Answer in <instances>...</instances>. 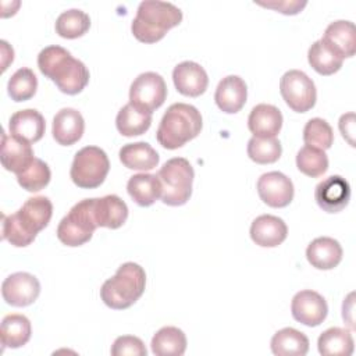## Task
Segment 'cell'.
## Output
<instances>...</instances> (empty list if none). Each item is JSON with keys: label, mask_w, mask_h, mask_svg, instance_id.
<instances>
[{"label": "cell", "mask_w": 356, "mask_h": 356, "mask_svg": "<svg viewBox=\"0 0 356 356\" xmlns=\"http://www.w3.org/2000/svg\"><path fill=\"white\" fill-rule=\"evenodd\" d=\"M35 160L33 149L29 142L22 140L17 136L1 135V164L7 171L21 174Z\"/></svg>", "instance_id": "cell-16"}, {"label": "cell", "mask_w": 356, "mask_h": 356, "mask_svg": "<svg viewBox=\"0 0 356 356\" xmlns=\"http://www.w3.org/2000/svg\"><path fill=\"white\" fill-rule=\"evenodd\" d=\"M108 170L110 161L106 152L97 146H85L75 153L70 177L78 188L93 189L104 182Z\"/></svg>", "instance_id": "cell-8"}, {"label": "cell", "mask_w": 356, "mask_h": 356, "mask_svg": "<svg viewBox=\"0 0 356 356\" xmlns=\"http://www.w3.org/2000/svg\"><path fill=\"white\" fill-rule=\"evenodd\" d=\"M303 140L309 146L327 150L332 146L334 142L332 128L323 118H310L303 128Z\"/></svg>", "instance_id": "cell-38"}, {"label": "cell", "mask_w": 356, "mask_h": 356, "mask_svg": "<svg viewBox=\"0 0 356 356\" xmlns=\"http://www.w3.org/2000/svg\"><path fill=\"white\" fill-rule=\"evenodd\" d=\"M40 293L39 280L25 271L8 275L1 284V295L6 303L14 307L32 305Z\"/></svg>", "instance_id": "cell-11"}, {"label": "cell", "mask_w": 356, "mask_h": 356, "mask_svg": "<svg viewBox=\"0 0 356 356\" xmlns=\"http://www.w3.org/2000/svg\"><path fill=\"white\" fill-rule=\"evenodd\" d=\"M172 81L177 90L189 97L203 95L209 85L206 70L195 61H182L177 64L172 71Z\"/></svg>", "instance_id": "cell-15"}, {"label": "cell", "mask_w": 356, "mask_h": 356, "mask_svg": "<svg viewBox=\"0 0 356 356\" xmlns=\"http://www.w3.org/2000/svg\"><path fill=\"white\" fill-rule=\"evenodd\" d=\"M85 131V121L82 114L71 107L61 108L53 118L51 134L54 140L63 146L76 143Z\"/></svg>", "instance_id": "cell-19"}, {"label": "cell", "mask_w": 356, "mask_h": 356, "mask_svg": "<svg viewBox=\"0 0 356 356\" xmlns=\"http://www.w3.org/2000/svg\"><path fill=\"white\" fill-rule=\"evenodd\" d=\"M257 193L260 199L270 207H286L293 199L292 181L280 171H270L257 179Z\"/></svg>", "instance_id": "cell-13"}, {"label": "cell", "mask_w": 356, "mask_h": 356, "mask_svg": "<svg viewBox=\"0 0 356 356\" xmlns=\"http://www.w3.org/2000/svg\"><path fill=\"white\" fill-rule=\"evenodd\" d=\"M97 222L93 213V199H83L74 204L57 227V238L61 243L75 248L90 241Z\"/></svg>", "instance_id": "cell-7"}, {"label": "cell", "mask_w": 356, "mask_h": 356, "mask_svg": "<svg viewBox=\"0 0 356 356\" xmlns=\"http://www.w3.org/2000/svg\"><path fill=\"white\" fill-rule=\"evenodd\" d=\"M296 167L307 177H321L328 170V157L324 150L305 145L296 153Z\"/></svg>", "instance_id": "cell-35"}, {"label": "cell", "mask_w": 356, "mask_h": 356, "mask_svg": "<svg viewBox=\"0 0 356 356\" xmlns=\"http://www.w3.org/2000/svg\"><path fill=\"white\" fill-rule=\"evenodd\" d=\"M150 346L156 356H182L186 350V335L178 327L167 325L153 335Z\"/></svg>", "instance_id": "cell-31"}, {"label": "cell", "mask_w": 356, "mask_h": 356, "mask_svg": "<svg viewBox=\"0 0 356 356\" xmlns=\"http://www.w3.org/2000/svg\"><path fill=\"white\" fill-rule=\"evenodd\" d=\"M38 89V78L31 68H18L7 83V92L14 102H26L32 99Z\"/></svg>", "instance_id": "cell-34"}, {"label": "cell", "mask_w": 356, "mask_h": 356, "mask_svg": "<svg viewBox=\"0 0 356 356\" xmlns=\"http://www.w3.org/2000/svg\"><path fill=\"white\" fill-rule=\"evenodd\" d=\"M157 177L163 186L161 200L164 204L182 206L189 200L195 171L185 157L167 160L159 170Z\"/></svg>", "instance_id": "cell-6"}, {"label": "cell", "mask_w": 356, "mask_h": 356, "mask_svg": "<svg viewBox=\"0 0 356 356\" xmlns=\"http://www.w3.org/2000/svg\"><path fill=\"white\" fill-rule=\"evenodd\" d=\"M280 92L288 107L296 113L312 110L317 100L314 82L300 70H289L281 76Z\"/></svg>", "instance_id": "cell-9"}, {"label": "cell", "mask_w": 356, "mask_h": 356, "mask_svg": "<svg viewBox=\"0 0 356 356\" xmlns=\"http://www.w3.org/2000/svg\"><path fill=\"white\" fill-rule=\"evenodd\" d=\"M202 127V114L195 106L174 103L164 113L156 138L164 149L175 150L195 139L200 134Z\"/></svg>", "instance_id": "cell-4"}, {"label": "cell", "mask_w": 356, "mask_h": 356, "mask_svg": "<svg viewBox=\"0 0 356 356\" xmlns=\"http://www.w3.org/2000/svg\"><path fill=\"white\" fill-rule=\"evenodd\" d=\"M248 99V86L245 81L238 75H228L222 78L214 93V100L217 107L227 113H238L246 103Z\"/></svg>", "instance_id": "cell-18"}, {"label": "cell", "mask_w": 356, "mask_h": 356, "mask_svg": "<svg viewBox=\"0 0 356 356\" xmlns=\"http://www.w3.org/2000/svg\"><path fill=\"white\" fill-rule=\"evenodd\" d=\"M320 355L324 356H349L353 353L355 343L349 330L341 327H331L321 332L317 339Z\"/></svg>", "instance_id": "cell-29"}, {"label": "cell", "mask_w": 356, "mask_h": 356, "mask_svg": "<svg viewBox=\"0 0 356 356\" xmlns=\"http://www.w3.org/2000/svg\"><path fill=\"white\" fill-rule=\"evenodd\" d=\"M93 213L97 227L120 228L128 218V206L117 195L93 197Z\"/></svg>", "instance_id": "cell-23"}, {"label": "cell", "mask_w": 356, "mask_h": 356, "mask_svg": "<svg viewBox=\"0 0 356 356\" xmlns=\"http://www.w3.org/2000/svg\"><path fill=\"white\" fill-rule=\"evenodd\" d=\"M182 11L168 1L145 0L138 6L136 15L131 24L134 36L142 43H156L165 33L179 25Z\"/></svg>", "instance_id": "cell-3"}, {"label": "cell", "mask_w": 356, "mask_h": 356, "mask_svg": "<svg viewBox=\"0 0 356 356\" xmlns=\"http://www.w3.org/2000/svg\"><path fill=\"white\" fill-rule=\"evenodd\" d=\"M50 178H51V171L49 165L38 157H35L32 164L25 171H22L21 174H17V181L19 186H22V189L28 192L42 191L44 186L49 185Z\"/></svg>", "instance_id": "cell-37"}, {"label": "cell", "mask_w": 356, "mask_h": 356, "mask_svg": "<svg viewBox=\"0 0 356 356\" xmlns=\"http://www.w3.org/2000/svg\"><path fill=\"white\" fill-rule=\"evenodd\" d=\"M270 346L277 356H305L309 352V338L302 331L285 327L273 335Z\"/></svg>", "instance_id": "cell-28"}, {"label": "cell", "mask_w": 356, "mask_h": 356, "mask_svg": "<svg viewBox=\"0 0 356 356\" xmlns=\"http://www.w3.org/2000/svg\"><path fill=\"white\" fill-rule=\"evenodd\" d=\"M46 122L43 115L35 108L15 111L8 121L10 135L17 136L31 145L40 140L44 135Z\"/></svg>", "instance_id": "cell-20"}, {"label": "cell", "mask_w": 356, "mask_h": 356, "mask_svg": "<svg viewBox=\"0 0 356 356\" xmlns=\"http://www.w3.org/2000/svg\"><path fill=\"white\" fill-rule=\"evenodd\" d=\"M248 156L257 164L275 163L282 153V146L277 138L253 136L248 142Z\"/></svg>", "instance_id": "cell-36"}, {"label": "cell", "mask_w": 356, "mask_h": 356, "mask_svg": "<svg viewBox=\"0 0 356 356\" xmlns=\"http://www.w3.org/2000/svg\"><path fill=\"white\" fill-rule=\"evenodd\" d=\"M288 235L285 221L273 214H261L252 221L250 238L261 248H275L281 245Z\"/></svg>", "instance_id": "cell-17"}, {"label": "cell", "mask_w": 356, "mask_h": 356, "mask_svg": "<svg viewBox=\"0 0 356 356\" xmlns=\"http://www.w3.org/2000/svg\"><path fill=\"white\" fill-rule=\"evenodd\" d=\"M31 321L24 314H7L1 320L0 338L4 348L17 349L24 346L31 339Z\"/></svg>", "instance_id": "cell-27"}, {"label": "cell", "mask_w": 356, "mask_h": 356, "mask_svg": "<svg viewBox=\"0 0 356 356\" xmlns=\"http://www.w3.org/2000/svg\"><path fill=\"white\" fill-rule=\"evenodd\" d=\"M118 156L127 168L136 171L153 170L160 161L159 153L147 142L127 143L120 149Z\"/></svg>", "instance_id": "cell-26"}, {"label": "cell", "mask_w": 356, "mask_h": 356, "mask_svg": "<svg viewBox=\"0 0 356 356\" xmlns=\"http://www.w3.org/2000/svg\"><path fill=\"white\" fill-rule=\"evenodd\" d=\"M127 192L136 204L147 207L161 197L163 186L157 175L140 172L128 179Z\"/></svg>", "instance_id": "cell-25"}, {"label": "cell", "mask_w": 356, "mask_h": 356, "mask_svg": "<svg viewBox=\"0 0 356 356\" xmlns=\"http://www.w3.org/2000/svg\"><path fill=\"white\" fill-rule=\"evenodd\" d=\"M248 128L253 136L275 138L282 128V114L278 107L260 103L252 108L248 117Z\"/></svg>", "instance_id": "cell-21"}, {"label": "cell", "mask_w": 356, "mask_h": 356, "mask_svg": "<svg viewBox=\"0 0 356 356\" xmlns=\"http://www.w3.org/2000/svg\"><path fill=\"white\" fill-rule=\"evenodd\" d=\"M291 313L296 321L307 327H317L325 320L328 306L325 299L318 292L303 289L296 292L292 298Z\"/></svg>", "instance_id": "cell-12"}, {"label": "cell", "mask_w": 356, "mask_h": 356, "mask_svg": "<svg viewBox=\"0 0 356 356\" xmlns=\"http://www.w3.org/2000/svg\"><path fill=\"white\" fill-rule=\"evenodd\" d=\"M146 273L134 263L121 264L114 277L106 280L100 288V298L106 306L114 310L131 307L145 292Z\"/></svg>", "instance_id": "cell-5"}, {"label": "cell", "mask_w": 356, "mask_h": 356, "mask_svg": "<svg viewBox=\"0 0 356 356\" xmlns=\"http://www.w3.org/2000/svg\"><path fill=\"white\" fill-rule=\"evenodd\" d=\"M152 125V113L143 111L131 103L122 106L115 118V127L124 136H138L145 134Z\"/></svg>", "instance_id": "cell-30"}, {"label": "cell", "mask_w": 356, "mask_h": 356, "mask_svg": "<svg viewBox=\"0 0 356 356\" xmlns=\"http://www.w3.org/2000/svg\"><path fill=\"white\" fill-rule=\"evenodd\" d=\"M254 3L267 8H273L285 15H295L300 13L307 4L306 0H267V1L257 0Z\"/></svg>", "instance_id": "cell-40"}, {"label": "cell", "mask_w": 356, "mask_h": 356, "mask_svg": "<svg viewBox=\"0 0 356 356\" xmlns=\"http://www.w3.org/2000/svg\"><path fill=\"white\" fill-rule=\"evenodd\" d=\"M38 67L65 95H78L89 82L86 65L81 60L74 58L67 49L57 44L40 50Z\"/></svg>", "instance_id": "cell-2"}, {"label": "cell", "mask_w": 356, "mask_h": 356, "mask_svg": "<svg viewBox=\"0 0 356 356\" xmlns=\"http://www.w3.org/2000/svg\"><path fill=\"white\" fill-rule=\"evenodd\" d=\"M334 51H337L342 58L352 57L356 51V33L355 24L345 19H338L331 22L321 38Z\"/></svg>", "instance_id": "cell-24"}, {"label": "cell", "mask_w": 356, "mask_h": 356, "mask_svg": "<svg viewBox=\"0 0 356 356\" xmlns=\"http://www.w3.org/2000/svg\"><path fill=\"white\" fill-rule=\"evenodd\" d=\"M338 127H339V131H341L342 136L348 140V143L350 146H355V140H353V136H355V114L353 113L342 114L341 118H339Z\"/></svg>", "instance_id": "cell-41"}, {"label": "cell", "mask_w": 356, "mask_h": 356, "mask_svg": "<svg viewBox=\"0 0 356 356\" xmlns=\"http://www.w3.org/2000/svg\"><path fill=\"white\" fill-rule=\"evenodd\" d=\"M146 353L143 341L134 335H121L111 346L113 356H146Z\"/></svg>", "instance_id": "cell-39"}, {"label": "cell", "mask_w": 356, "mask_h": 356, "mask_svg": "<svg viewBox=\"0 0 356 356\" xmlns=\"http://www.w3.org/2000/svg\"><path fill=\"white\" fill-rule=\"evenodd\" d=\"M53 216V203L46 196H33L13 214H3L1 236L15 248L31 245L38 232L47 227Z\"/></svg>", "instance_id": "cell-1"}, {"label": "cell", "mask_w": 356, "mask_h": 356, "mask_svg": "<svg viewBox=\"0 0 356 356\" xmlns=\"http://www.w3.org/2000/svg\"><path fill=\"white\" fill-rule=\"evenodd\" d=\"M307 60L312 68L320 75H332L342 67L343 58L334 51L323 39L316 40L307 51Z\"/></svg>", "instance_id": "cell-32"}, {"label": "cell", "mask_w": 356, "mask_h": 356, "mask_svg": "<svg viewBox=\"0 0 356 356\" xmlns=\"http://www.w3.org/2000/svg\"><path fill=\"white\" fill-rule=\"evenodd\" d=\"M167 97V85L157 72L139 74L129 88V103L135 107L153 113L163 106Z\"/></svg>", "instance_id": "cell-10"}, {"label": "cell", "mask_w": 356, "mask_h": 356, "mask_svg": "<svg viewBox=\"0 0 356 356\" xmlns=\"http://www.w3.org/2000/svg\"><path fill=\"white\" fill-rule=\"evenodd\" d=\"M342 254L341 243L331 236H318L306 249L307 261L317 270H332L341 263Z\"/></svg>", "instance_id": "cell-22"}, {"label": "cell", "mask_w": 356, "mask_h": 356, "mask_svg": "<svg viewBox=\"0 0 356 356\" xmlns=\"http://www.w3.org/2000/svg\"><path fill=\"white\" fill-rule=\"evenodd\" d=\"M56 33L64 39H76L83 36L90 28L89 15L79 10L71 8L63 11L56 19Z\"/></svg>", "instance_id": "cell-33"}, {"label": "cell", "mask_w": 356, "mask_h": 356, "mask_svg": "<svg viewBox=\"0 0 356 356\" xmlns=\"http://www.w3.org/2000/svg\"><path fill=\"white\" fill-rule=\"evenodd\" d=\"M314 200L325 213H339L350 200L349 182L341 175H330L317 184Z\"/></svg>", "instance_id": "cell-14"}]
</instances>
